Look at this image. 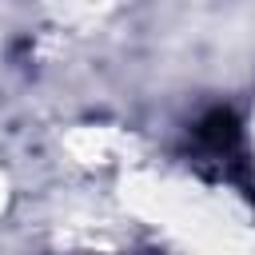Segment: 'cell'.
Listing matches in <instances>:
<instances>
[{
	"mask_svg": "<svg viewBox=\"0 0 255 255\" xmlns=\"http://www.w3.org/2000/svg\"><path fill=\"white\" fill-rule=\"evenodd\" d=\"M199 135L211 143V147H231L235 143V120L227 116V112H211L207 120H203V128H199Z\"/></svg>",
	"mask_w": 255,
	"mask_h": 255,
	"instance_id": "1",
	"label": "cell"
}]
</instances>
